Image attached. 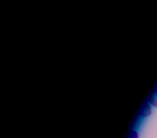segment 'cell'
Wrapping results in <instances>:
<instances>
[{"instance_id":"6da1fadb","label":"cell","mask_w":157,"mask_h":138,"mask_svg":"<svg viewBox=\"0 0 157 138\" xmlns=\"http://www.w3.org/2000/svg\"><path fill=\"white\" fill-rule=\"evenodd\" d=\"M150 103L153 107H157V90L152 93L151 96L150 97Z\"/></svg>"}]
</instances>
